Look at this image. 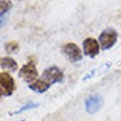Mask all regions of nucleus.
Returning a JSON list of instances; mask_svg holds the SVG:
<instances>
[{
	"mask_svg": "<svg viewBox=\"0 0 121 121\" xmlns=\"http://www.w3.org/2000/svg\"><path fill=\"white\" fill-rule=\"evenodd\" d=\"M118 40V32L113 28H107L100 33L99 44L100 48L103 50H108L116 44Z\"/></svg>",
	"mask_w": 121,
	"mask_h": 121,
	"instance_id": "nucleus-1",
	"label": "nucleus"
},
{
	"mask_svg": "<svg viewBox=\"0 0 121 121\" xmlns=\"http://www.w3.org/2000/svg\"><path fill=\"white\" fill-rule=\"evenodd\" d=\"M19 77L22 78L28 83H32L36 81L38 77V70L33 60H30L28 63L21 67V69L19 71Z\"/></svg>",
	"mask_w": 121,
	"mask_h": 121,
	"instance_id": "nucleus-2",
	"label": "nucleus"
},
{
	"mask_svg": "<svg viewBox=\"0 0 121 121\" xmlns=\"http://www.w3.org/2000/svg\"><path fill=\"white\" fill-rule=\"evenodd\" d=\"M63 55L67 57V59L71 62H77L82 59V52L81 49L73 42H68L62 47Z\"/></svg>",
	"mask_w": 121,
	"mask_h": 121,
	"instance_id": "nucleus-3",
	"label": "nucleus"
},
{
	"mask_svg": "<svg viewBox=\"0 0 121 121\" xmlns=\"http://www.w3.org/2000/svg\"><path fill=\"white\" fill-rule=\"evenodd\" d=\"M86 110L87 112L90 114H93L95 112L101 109V107L103 106V98L102 95L99 93H95V95H89L88 98L86 99Z\"/></svg>",
	"mask_w": 121,
	"mask_h": 121,
	"instance_id": "nucleus-4",
	"label": "nucleus"
},
{
	"mask_svg": "<svg viewBox=\"0 0 121 121\" xmlns=\"http://www.w3.org/2000/svg\"><path fill=\"white\" fill-rule=\"evenodd\" d=\"M42 79L50 84L57 83V82H61V81L63 80V72L59 69L58 67L51 66L43 71Z\"/></svg>",
	"mask_w": 121,
	"mask_h": 121,
	"instance_id": "nucleus-5",
	"label": "nucleus"
},
{
	"mask_svg": "<svg viewBox=\"0 0 121 121\" xmlns=\"http://www.w3.org/2000/svg\"><path fill=\"white\" fill-rule=\"evenodd\" d=\"M82 46H83L84 55L90 57V58H95L100 51L99 42L95 40V39H93V38H87V39H84Z\"/></svg>",
	"mask_w": 121,
	"mask_h": 121,
	"instance_id": "nucleus-6",
	"label": "nucleus"
},
{
	"mask_svg": "<svg viewBox=\"0 0 121 121\" xmlns=\"http://www.w3.org/2000/svg\"><path fill=\"white\" fill-rule=\"evenodd\" d=\"M0 86L2 87L6 95H10L16 89L15 79L11 77L8 72H1L0 73Z\"/></svg>",
	"mask_w": 121,
	"mask_h": 121,
	"instance_id": "nucleus-7",
	"label": "nucleus"
},
{
	"mask_svg": "<svg viewBox=\"0 0 121 121\" xmlns=\"http://www.w3.org/2000/svg\"><path fill=\"white\" fill-rule=\"evenodd\" d=\"M51 84L48 83L47 81H44L43 79H39V80H36L35 82L29 84V89H31L32 91L38 92V93H43L50 88Z\"/></svg>",
	"mask_w": 121,
	"mask_h": 121,
	"instance_id": "nucleus-8",
	"label": "nucleus"
},
{
	"mask_svg": "<svg viewBox=\"0 0 121 121\" xmlns=\"http://www.w3.org/2000/svg\"><path fill=\"white\" fill-rule=\"evenodd\" d=\"M0 66L4 68V69H9L10 71H16L18 69V65L16 62V60L10 58V57L0 58Z\"/></svg>",
	"mask_w": 121,
	"mask_h": 121,
	"instance_id": "nucleus-9",
	"label": "nucleus"
},
{
	"mask_svg": "<svg viewBox=\"0 0 121 121\" xmlns=\"http://www.w3.org/2000/svg\"><path fill=\"white\" fill-rule=\"evenodd\" d=\"M4 50L7 53H16L19 51V43L17 41H8L4 43Z\"/></svg>",
	"mask_w": 121,
	"mask_h": 121,
	"instance_id": "nucleus-10",
	"label": "nucleus"
},
{
	"mask_svg": "<svg viewBox=\"0 0 121 121\" xmlns=\"http://www.w3.org/2000/svg\"><path fill=\"white\" fill-rule=\"evenodd\" d=\"M12 8V2L10 0H0V16H4Z\"/></svg>",
	"mask_w": 121,
	"mask_h": 121,
	"instance_id": "nucleus-11",
	"label": "nucleus"
},
{
	"mask_svg": "<svg viewBox=\"0 0 121 121\" xmlns=\"http://www.w3.org/2000/svg\"><path fill=\"white\" fill-rule=\"evenodd\" d=\"M38 106H39L38 103L30 102V103H28V104H26V106H23L21 109H19L18 111H16L15 113H20V112H23V111H26V110H30V109H33V108H37Z\"/></svg>",
	"mask_w": 121,
	"mask_h": 121,
	"instance_id": "nucleus-12",
	"label": "nucleus"
},
{
	"mask_svg": "<svg viewBox=\"0 0 121 121\" xmlns=\"http://www.w3.org/2000/svg\"><path fill=\"white\" fill-rule=\"evenodd\" d=\"M4 23H6V18H4V16H0V28L4 27Z\"/></svg>",
	"mask_w": 121,
	"mask_h": 121,
	"instance_id": "nucleus-13",
	"label": "nucleus"
},
{
	"mask_svg": "<svg viewBox=\"0 0 121 121\" xmlns=\"http://www.w3.org/2000/svg\"><path fill=\"white\" fill-rule=\"evenodd\" d=\"M1 95H2V90L0 89V98H1Z\"/></svg>",
	"mask_w": 121,
	"mask_h": 121,
	"instance_id": "nucleus-14",
	"label": "nucleus"
}]
</instances>
